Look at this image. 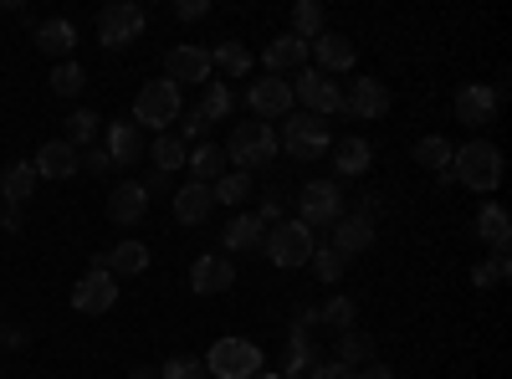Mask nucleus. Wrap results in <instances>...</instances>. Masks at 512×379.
<instances>
[{
    "instance_id": "obj_1",
    "label": "nucleus",
    "mask_w": 512,
    "mask_h": 379,
    "mask_svg": "<svg viewBox=\"0 0 512 379\" xmlns=\"http://www.w3.org/2000/svg\"><path fill=\"white\" fill-rule=\"evenodd\" d=\"M451 175H456V185H466V190L492 195V190L502 185V149L487 144V139L461 144V149L451 154Z\"/></svg>"
},
{
    "instance_id": "obj_2",
    "label": "nucleus",
    "mask_w": 512,
    "mask_h": 379,
    "mask_svg": "<svg viewBox=\"0 0 512 379\" xmlns=\"http://www.w3.org/2000/svg\"><path fill=\"white\" fill-rule=\"evenodd\" d=\"M272 159H277V129L272 123H262V118L236 123L231 144H226V164H236L241 175H251V170H267Z\"/></svg>"
},
{
    "instance_id": "obj_3",
    "label": "nucleus",
    "mask_w": 512,
    "mask_h": 379,
    "mask_svg": "<svg viewBox=\"0 0 512 379\" xmlns=\"http://www.w3.org/2000/svg\"><path fill=\"white\" fill-rule=\"evenodd\" d=\"M200 364H205L210 379H256V374L267 369L262 349H256L251 339H216Z\"/></svg>"
},
{
    "instance_id": "obj_4",
    "label": "nucleus",
    "mask_w": 512,
    "mask_h": 379,
    "mask_svg": "<svg viewBox=\"0 0 512 379\" xmlns=\"http://www.w3.org/2000/svg\"><path fill=\"white\" fill-rule=\"evenodd\" d=\"M313 246H318V236H313L303 221H277V226L267 231V241H262L267 262H272V267H282V272H292V267H308Z\"/></svg>"
},
{
    "instance_id": "obj_5",
    "label": "nucleus",
    "mask_w": 512,
    "mask_h": 379,
    "mask_svg": "<svg viewBox=\"0 0 512 379\" xmlns=\"http://www.w3.org/2000/svg\"><path fill=\"white\" fill-rule=\"evenodd\" d=\"M292 159H303V164H313L318 154H328L333 149V134H328V123L323 118H313V113H287L282 118V139H277Z\"/></svg>"
},
{
    "instance_id": "obj_6",
    "label": "nucleus",
    "mask_w": 512,
    "mask_h": 379,
    "mask_svg": "<svg viewBox=\"0 0 512 379\" xmlns=\"http://www.w3.org/2000/svg\"><path fill=\"white\" fill-rule=\"evenodd\" d=\"M338 216H344V190H338L333 180H308L303 190H297V221H303L308 231L333 226Z\"/></svg>"
},
{
    "instance_id": "obj_7",
    "label": "nucleus",
    "mask_w": 512,
    "mask_h": 379,
    "mask_svg": "<svg viewBox=\"0 0 512 379\" xmlns=\"http://www.w3.org/2000/svg\"><path fill=\"white\" fill-rule=\"evenodd\" d=\"M292 103H303V113H313V118H328V113L344 108V88H338L328 72L303 67V72H297V82H292Z\"/></svg>"
},
{
    "instance_id": "obj_8",
    "label": "nucleus",
    "mask_w": 512,
    "mask_h": 379,
    "mask_svg": "<svg viewBox=\"0 0 512 379\" xmlns=\"http://www.w3.org/2000/svg\"><path fill=\"white\" fill-rule=\"evenodd\" d=\"M180 118V88L175 82H144L139 98H134V123L139 129H164V123Z\"/></svg>"
},
{
    "instance_id": "obj_9",
    "label": "nucleus",
    "mask_w": 512,
    "mask_h": 379,
    "mask_svg": "<svg viewBox=\"0 0 512 379\" xmlns=\"http://www.w3.org/2000/svg\"><path fill=\"white\" fill-rule=\"evenodd\" d=\"M144 26H149L144 6H134V0H113V6L98 16V41L108 52H118V47H128V41H139Z\"/></svg>"
},
{
    "instance_id": "obj_10",
    "label": "nucleus",
    "mask_w": 512,
    "mask_h": 379,
    "mask_svg": "<svg viewBox=\"0 0 512 379\" xmlns=\"http://www.w3.org/2000/svg\"><path fill=\"white\" fill-rule=\"evenodd\" d=\"M113 303H118L113 272H82V277L72 282V313L98 318V313H113Z\"/></svg>"
},
{
    "instance_id": "obj_11",
    "label": "nucleus",
    "mask_w": 512,
    "mask_h": 379,
    "mask_svg": "<svg viewBox=\"0 0 512 379\" xmlns=\"http://www.w3.org/2000/svg\"><path fill=\"white\" fill-rule=\"evenodd\" d=\"M190 287L200 292V298H221V292L236 287V262L221 257V251H205V257H195V267H190Z\"/></svg>"
},
{
    "instance_id": "obj_12",
    "label": "nucleus",
    "mask_w": 512,
    "mask_h": 379,
    "mask_svg": "<svg viewBox=\"0 0 512 379\" xmlns=\"http://www.w3.org/2000/svg\"><path fill=\"white\" fill-rule=\"evenodd\" d=\"M246 108H251V118H287L292 113V82H282V77H262V82H251V93H246Z\"/></svg>"
},
{
    "instance_id": "obj_13",
    "label": "nucleus",
    "mask_w": 512,
    "mask_h": 379,
    "mask_svg": "<svg viewBox=\"0 0 512 379\" xmlns=\"http://www.w3.org/2000/svg\"><path fill=\"white\" fill-rule=\"evenodd\" d=\"M164 82H175V88H185V82H210V52L205 47H169L164 52Z\"/></svg>"
},
{
    "instance_id": "obj_14",
    "label": "nucleus",
    "mask_w": 512,
    "mask_h": 379,
    "mask_svg": "<svg viewBox=\"0 0 512 379\" xmlns=\"http://www.w3.org/2000/svg\"><path fill=\"white\" fill-rule=\"evenodd\" d=\"M338 113H349V118H384V113H390V88L374 82V77H359V82H349L344 108H338Z\"/></svg>"
},
{
    "instance_id": "obj_15",
    "label": "nucleus",
    "mask_w": 512,
    "mask_h": 379,
    "mask_svg": "<svg viewBox=\"0 0 512 379\" xmlns=\"http://www.w3.org/2000/svg\"><path fill=\"white\" fill-rule=\"evenodd\" d=\"M451 108H456L461 123L482 129V123H492V113H497V88H492V82H466V88H456Z\"/></svg>"
},
{
    "instance_id": "obj_16",
    "label": "nucleus",
    "mask_w": 512,
    "mask_h": 379,
    "mask_svg": "<svg viewBox=\"0 0 512 379\" xmlns=\"http://www.w3.org/2000/svg\"><path fill=\"white\" fill-rule=\"evenodd\" d=\"M144 129H139V123L134 118H113L108 123V139H103V154L113 159V164H139L144 159Z\"/></svg>"
},
{
    "instance_id": "obj_17",
    "label": "nucleus",
    "mask_w": 512,
    "mask_h": 379,
    "mask_svg": "<svg viewBox=\"0 0 512 379\" xmlns=\"http://www.w3.org/2000/svg\"><path fill=\"white\" fill-rule=\"evenodd\" d=\"M144 210H149V190H144V180H123V185H113V195H108V221H113V226H139V221H144Z\"/></svg>"
},
{
    "instance_id": "obj_18",
    "label": "nucleus",
    "mask_w": 512,
    "mask_h": 379,
    "mask_svg": "<svg viewBox=\"0 0 512 379\" xmlns=\"http://www.w3.org/2000/svg\"><path fill=\"white\" fill-rule=\"evenodd\" d=\"M31 170H36V180H72V170H77V149H72L67 139H47V144L36 149Z\"/></svg>"
},
{
    "instance_id": "obj_19",
    "label": "nucleus",
    "mask_w": 512,
    "mask_h": 379,
    "mask_svg": "<svg viewBox=\"0 0 512 379\" xmlns=\"http://www.w3.org/2000/svg\"><path fill=\"white\" fill-rule=\"evenodd\" d=\"M338 257H359V251H369L374 246V221H364V216H338L333 221V241H328Z\"/></svg>"
},
{
    "instance_id": "obj_20",
    "label": "nucleus",
    "mask_w": 512,
    "mask_h": 379,
    "mask_svg": "<svg viewBox=\"0 0 512 379\" xmlns=\"http://www.w3.org/2000/svg\"><path fill=\"white\" fill-rule=\"evenodd\" d=\"M308 52H318V72H328V77L349 72V67H354V57H359V52H354V41H349L344 31H323Z\"/></svg>"
},
{
    "instance_id": "obj_21",
    "label": "nucleus",
    "mask_w": 512,
    "mask_h": 379,
    "mask_svg": "<svg viewBox=\"0 0 512 379\" xmlns=\"http://www.w3.org/2000/svg\"><path fill=\"white\" fill-rule=\"evenodd\" d=\"M262 62H267L272 77H282V72H303V67H308V41H297L292 31H282L277 41H267Z\"/></svg>"
},
{
    "instance_id": "obj_22",
    "label": "nucleus",
    "mask_w": 512,
    "mask_h": 379,
    "mask_svg": "<svg viewBox=\"0 0 512 379\" xmlns=\"http://www.w3.org/2000/svg\"><path fill=\"white\" fill-rule=\"evenodd\" d=\"M36 47L57 57V62H72V47H77V26L67 16H52V21H41L36 26Z\"/></svg>"
},
{
    "instance_id": "obj_23",
    "label": "nucleus",
    "mask_w": 512,
    "mask_h": 379,
    "mask_svg": "<svg viewBox=\"0 0 512 379\" xmlns=\"http://www.w3.org/2000/svg\"><path fill=\"white\" fill-rule=\"evenodd\" d=\"M451 144L441 139V134H425V139H415V164L420 170H431L441 185H456V175H451Z\"/></svg>"
},
{
    "instance_id": "obj_24",
    "label": "nucleus",
    "mask_w": 512,
    "mask_h": 379,
    "mask_svg": "<svg viewBox=\"0 0 512 379\" xmlns=\"http://www.w3.org/2000/svg\"><path fill=\"white\" fill-rule=\"evenodd\" d=\"M210 210H216V195H210V185H185V190H175V221L180 226H200V221H210Z\"/></svg>"
},
{
    "instance_id": "obj_25",
    "label": "nucleus",
    "mask_w": 512,
    "mask_h": 379,
    "mask_svg": "<svg viewBox=\"0 0 512 379\" xmlns=\"http://www.w3.org/2000/svg\"><path fill=\"white\" fill-rule=\"evenodd\" d=\"M185 170L195 175V185H216L231 164H226V149H221V144H195L190 159H185Z\"/></svg>"
},
{
    "instance_id": "obj_26",
    "label": "nucleus",
    "mask_w": 512,
    "mask_h": 379,
    "mask_svg": "<svg viewBox=\"0 0 512 379\" xmlns=\"http://www.w3.org/2000/svg\"><path fill=\"white\" fill-rule=\"evenodd\" d=\"M31 190H36L31 159H16V164H6V170H0V200H6V205H26Z\"/></svg>"
},
{
    "instance_id": "obj_27",
    "label": "nucleus",
    "mask_w": 512,
    "mask_h": 379,
    "mask_svg": "<svg viewBox=\"0 0 512 379\" xmlns=\"http://www.w3.org/2000/svg\"><path fill=\"white\" fill-rule=\"evenodd\" d=\"M328 154H333V170L344 175V180H359V175L369 170V159H374V149H369L364 139H338Z\"/></svg>"
},
{
    "instance_id": "obj_28",
    "label": "nucleus",
    "mask_w": 512,
    "mask_h": 379,
    "mask_svg": "<svg viewBox=\"0 0 512 379\" xmlns=\"http://www.w3.org/2000/svg\"><path fill=\"white\" fill-rule=\"evenodd\" d=\"M267 231H272V226H262V221H256L251 210H246V216H231V226H226L221 246H231V251H262Z\"/></svg>"
},
{
    "instance_id": "obj_29",
    "label": "nucleus",
    "mask_w": 512,
    "mask_h": 379,
    "mask_svg": "<svg viewBox=\"0 0 512 379\" xmlns=\"http://www.w3.org/2000/svg\"><path fill=\"white\" fill-rule=\"evenodd\" d=\"M477 236H482V246H492V251H507V246H512V221H507L502 205H482V210H477Z\"/></svg>"
},
{
    "instance_id": "obj_30",
    "label": "nucleus",
    "mask_w": 512,
    "mask_h": 379,
    "mask_svg": "<svg viewBox=\"0 0 512 379\" xmlns=\"http://www.w3.org/2000/svg\"><path fill=\"white\" fill-rule=\"evenodd\" d=\"M323 31H328V11L318 6V0H297V6H292V36L313 47Z\"/></svg>"
},
{
    "instance_id": "obj_31",
    "label": "nucleus",
    "mask_w": 512,
    "mask_h": 379,
    "mask_svg": "<svg viewBox=\"0 0 512 379\" xmlns=\"http://www.w3.org/2000/svg\"><path fill=\"white\" fill-rule=\"evenodd\" d=\"M149 267V246L144 241H118L113 251H108V272L113 277H139Z\"/></svg>"
},
{
    "instance_id": "obj_32",
    "label": "nucleus",
    "mask_w": 512,
    "mask_h": 379,
    "mask_svg": "<svg viewBox=\"0 0 512 379\" xmlns=\"http://www.w3.org/2000/svg\"><path fill=\"white\" fill-rule=\"evenodd\" d=\"M205 123H231L236 103H231V88L226 82H205V93H200V108H195Z\"/></svg>"
},
{
    "instance_id": "obj_33",
    "label": "nucleus",
    "mask_w": 512,
    "mask_h": 379,
    "mask_svg": "<svg viewBox=\"0 0 512 379\" xmlns=\"http://www.w3.org/2000/svg\"><path fill=\"white\" fill-rule=\"evenodd\" d=\"M333 359L349 364V369H364V364H374V339H369V333H359V328L338 333V354Z\"/></svg>"
},
{
    "instance_id": "obj_34",
    "label": "nucleus",
    "mask_w": 512,
    "mask_h": 379,
    "mask_svg": "<svg viewBox=\"0 0 512 379\" xmlns=\"http://www.w3.org/2000/svg\"><path fill=\"white\" fill-rule=\"evenodd\" d=\"M144 154H154L159 175H169V170H185V159H190V144H185L180 134H159V139H154V149H144Z\"/></svg>"
},
{
    "instance_id": "obj_35",
    "label": "nucleus",
    "mask_w": 512,
    "mask_h": 379,
    "mask_svg": "<svg viewBox=\"0 0 512 379\" xmlns=\"http://www.w3.org/2000/svg\"><path fill=\"white\" fill-rule=\"evenodd\" d=\"M359 323V303L354 298H328L318 308V328H338V333H349Z\"/></svg>"
},
{
    "instance_id": "obj_36",
    "label": "nucleus",
    "mask_w": 512,
    "mask_h": 379,
    "mask_svg": "<svg viewBox=\"0 0 512 379\" xmlns=\"http://www.w3.org/2000/svg\"><path fill=\"white\" fill-rule=\"evenodd\" d=\"M210 67H221V72H231V77H246V72H251V52L241 47V41H221V47L210 52Z\"/></svg>"
},
{
    "instance_id": "obj_37",
    "label": "nucleus",
    "mask_w": 512,
    "mask_h": 379,
    "mask_svg": "<svg viewBox=\"0 0 512 379\" xmlns=\"http://www.w3.org/2000/svg\"><path fill=\"white\" fill-rule=\"evenodd\" d=\"M98 123H103V118H98L93 108H77V113L67 118V144L82 154V144H93V139H98Z\"/></svg>"
},
{
    "instance_id": "obj_38",
    "label": "nucleus",
    "mask_w": 512,
    "mask_h": 379,
    "mask_svg": "<svg viewBox=\"0 0 512 379\" xmlns=\"http://www.w3.org/2000/svg\"><path fill=\"white\" fill-rule=\"evenodd\" d=\"M210 195H216V205H241V200L251 195V175H241V170H226L216 185H210Z\"/></svg>"
},
{
    "instance_id": "obj_39",
    "label": "nucleus",
    "mask_w": 512,
    "mask_h": 379,
    "mask_svg": "<svg viewBox=\"0 0 512 379\" xmlns=\"http://www.w3.org/2000/svg\"><path fill=\"white\" fill-rule=\"evenodd\" d=\"M82 88H88V72H82L77 62H57V72H52V93H57V98H77Z\"/></svg>"
},
{
    "instance_id": "obj_40",
    "label": "nucleus",
    "mask_w": 512,
    "mask_h": 379,
    "mask_svg": "<svg viewBox=\"0 0 512 379\" xmlns=\"http://www.w3.org/2000/svg\"><path fill=\"white\" fill-rule=\"evenodd\" d=\"M308 267L318 272V282H338V277H344V257H338V251L333 246H313V257H308Z\"/></svg>"
},
{
    "instance_id": "obj_41",
    "label": "nucleus",
    "mask_w": 512,
    "mask_h": 379,
    "mask_svg": "<svg viewBox=\"0 0 512 379\" xmlns=\"http://www.w3.org/2000/svg\"><path fill=\"white\" fill-rule=\"evenodd\" d=\"M313 364H318V354L308 349V333H297V328H292V359H287L282 379H297V374H308Z\"/></svg>"
},
{
    "instance_id": "obj_42",
    "label": "nucleus",
    "mask_w": 512,
    "mask_h": 379,
    "mask_svg": "<svg viewBox=\"0 0 512 379\" xmlns=\"http://www.w3.org/2000/svg\"><path fill=\"white\" fill-rule=\"evenodd\" d=\"M159 379H210V374H205L200 359H185V354H180V359H169V364L159 369Z\"/></svg>"
},
{
    "instance_id": "obj_43",
    "label": "nucleus",
    "mask_w": 512,
    "mask_h": 379,
    "mask_svg": "<svg viewBox=\"0 0 512 379\" xmlns=\"http://www.w3.org/2000/svg\"><path fill=\"white\" fill-rule=\"evenodd\" d=\"M308 379H359V369L338 364V359H318V364L308 369Z\"/></svg>"
},
{
    "instance_id": "obj_44",
    "label": "nucleus",
    "mask_w": 512,
    "mask_h": 379,
    "mask_svg": "<svg viewBox=\"0 0 512 379\" xmlns=\"http://www.w3.org/2000/svg\"><path fill=\"white\" fill-rule=\"evenodd\" d=\"M205 134H210V123H205L200 113H185V123H180V139H185V144H205Z\"/></svg>"
},
{
    "instance_id": "obj_45",
    "label": "nucleus",
    "mask_w": 512,
    "mask_h": 379,
    "mask_svg": "<svg viewBox=\"0 0 512 379\" xmlns=\"http://www.w3.org/2000/svg\"><path fill=\"white\" fill-rule=\"evenodd\" d=\"M77 170H93V175H108L113 170V159L103 149H88V154H77Z\"/></svg>"
},
{
    "instance_id": "obj_46",
    "label": "nucleus",
    "mask_w": 512,
    "mask_h": 379,
    "mask_svg": "<svg viewBox=\"0 0 512 379\" xmlns=\"http://www.w3.org/2000/svg\"><path fill=\"white\" fill-rule=\"evenodd\" d=\"M251 216H256V221H262V226H277V221H282V200H277V190H267V200H262V210H251Z\"/></svg>"
},
{
    "instance_id": "obj_47",
    "label": "nucleus",
    "mask_w": 512,
    "mask_h": 379,
    "mask_svg": "<svg viewBox=\"0 0 512 379\" xmlns=\"http://www.w3.org/2000/svg\"><path fill=\"white\" fill-rule=\"evenodd\" d=\"M205 11H210V0H180V6H175V16H180V21H200Z\"/></svg>"
},
{
    "instance_id": "obj_48",
    "label": "nucleus",
    "mask_w": 512,
    "mask_h": 379,
    "mask_svg": "<svg viewBox=\"0 0 512 379\" xmlns=\"http://www.w3.org/2000/svg\"><path fill=\"white\" fill-rule=\"evenodd\" d=\"M487 272H492V282H507V277H512V262H507V251H492Z\"/></svg>"
},
{
    "instance_id": "obj_49",
    "label": "nucleus",
    "mask_w": 512,
    "mask_h": 379,
    "mask_svg": "<svg viewBox=\"0 0 512 379\" xmlns=\"http://www.w3.org/2000/svg\"><path fill=\"white\" fill-rule=\"evenodd\" d=\"M359 379H395V374H390V364H379V359H374V364L359 369Z\"/></svg>"
},
{
    "instance_id": "obj_50",
    "label": "nucleus",
    "mask_w": 512,
    "mask_h": 379,
    "mask_svg": "<svg viewBox=\"0 0 512 379\" xmlns=\"http://www.w3.org/2000/svg\"><path fill=\"white\" fill-rule=\"evenodd\" d=\"M0 226H6V231H21V205H6V210H0Z\"/></svg>"
},
{
    "instance_id": "obj_51",
    "label": "nucleus",
    "mask_w": 512,
    "mask_h": 379,
    "mask_svg": "<svg viewBox=\"0 0 512 379\" xmlns=\"http://www.w3.org/2000/svg\"><path fill=\"white\" fill-rule=\"evenodd\" d=\"M128 379H159V369H149V364H139L134 374H128Z\"/></svg>"
},
{
    "instance_id": "obj_52",
    "label": "nucleus",
    "mask_w": 512,
    "mask_h": 379,
    "mask_svg": "<svg viewBox=\"0 0 512 379\" xmlns=\"http://www.w3.org/2000/svg\"><path fill=\"white\" fill-rule=\"evenodd\" d=\"M256 379H282V374H277V369H262V374H256Z\"/></svg>"
},
{
    "instance_id": "obj_53",
    "label": "nucleus",
    "mask_w": 512,
    "mask_h": 379,
    "mask_svg": "<svg viewBox=\"0 0 512 379\" xmlns=\"http://www.w3.org/2000/svg\"><path fill=\"white\" fill-rule=\"evenodd\" d=\"M0 210H6V200H0Z\"/></svg>"
}]
</instances>
